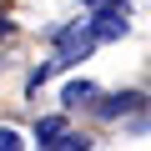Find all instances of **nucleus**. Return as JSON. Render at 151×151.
Listing matches in <instances>:
<instances>
[{"label":"nucleus","mask_w":151,"mask_h":151,"mask_svg":"<svg viewBox=\"0 0 151 151\" xmlns=\"http://www.w3.org/2000/svg\"><path fill=\"white\" fill-rule=\"evenodd\" d=\"M0 151H20V136H15L10 126H0Z\"/></svg>","instance_id":"0eeeda50"},{"label":"nucleus","mask_w":151,"mask_h":151,"mask_svg":"<svg viewBox=\"0 0 151 151\" xmlns=\"http://www.w3.org/2000/svg\"><path fill=\"white\" fill-rule=\"evenodd\" d=\"M91 96H96V86H91V81H76V86H65V96H60V101H65V106H81V101H91Z\"/></svg>","instance_id":"20e7f679"},{"label":"nucleus","mask_w":151,"mask_h":151,"mask_svg":"<svg viewBox=\"0 0 151 151\" xmlns=\"http://www.w3.org/2000/svg\"><path fill=\"white\" fill-rule=\"evenodd\" d=\"M60 131H65V121H60V116H45V121L35 126V141H40V146H55Z\"/></svg>","instance_id":"7ed1b4c3"},{"label":"nucleus","mask_w":151,"mask_h":151,"mask_svg":"<svg viewBox=\"0 0 151 151\" xmlns=\"http://www.w3.org/2000/svg\"><path fill=\"white\" fill-rule=\"evenodd\" d=\"M5 30H10V25H5V20H0V35H5Z\"/></svg>","instance_id":"6e6552de"},{"label":"nucleus","mask_w":151,"mask_h":151,"mask_svg":"<svg viewBox=\"0 0 151 151\" xmlns=\"http://www.w3.org/2000/svg\"><path fill=\"white\" fill-rule=\"evenodd\" d=\"M86 146H91V141H86V136H60V141H55V146H50V151H86Z\"/></svg>","instance_id":"423d86ee"},{"label":"nucleus","mask_w":151,"mask_h":151,"mask_svg":"<svg viewBox=\"0 0 151 151\" xmlns=\"http://www.w3.org/2000/svg\"><path fill=\"white\" fill-rule=\"evenodd\" d=\"M91 25H96V35H101V40H116V35L126 30V20H121V10H111V15H96Z\"/></svg>","instance_id":"f03ea898"},{"label":"nucleus","mask_w":151,"mask_h":151,"mask_svg":"<svg viewBox=\"0 0 151 151\" xmlns=\"http://www.w3.org/2000/svg\"><path fill=\"white\" fill-rule=\"evenodd\" d=\"M96 45H101V35H96L91 20H70V25L55 30V60H50V65H76V60H86ZM50 65H45V70H50ZM35 81H40V76H35Z\"/></svg>","instance_id":"f257e3e1"},{"label":"nucleus","mask_w":151,"mask_h":151,"mask_svg":"<svg viewBox=\"0 0 151 151\" xmlns=\"http://www.w3.org/2000/svg\"><path fill=\"white\" fill-rule=\"evenodd\" d=\"M81 5H86V10H96V15H111V10H121V5H126V0H81Z\"/></svg>","instance_id":"39448f33"}]
</instances>
